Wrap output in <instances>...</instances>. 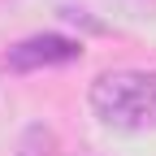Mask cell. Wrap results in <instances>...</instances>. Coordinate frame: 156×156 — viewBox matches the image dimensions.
I'll return each instance as SVG.
<instances>
[{
	"mask_svg": "<svg viewBox=\"0 0 156 156\" xmlns=\"http://www.w3.org/2000/svg\"><path fill=\"white\" fill-rule=\"evenodd\" d=\"M78 56H83V44L69 39V35H30V39H22V44L9 48V65L30 74V69L69 65V61H78Z\"/></svg>",
	"mask_w": 156,
	"mask_h": 156,
	"instance_id": "7a4b0ae2",
	"label": "cell"
},
{
	"mask_svg": "<svg viewBox=\"0 0 156 156\" xmlns=\"http://www.w3.org/2000/svg\"><path fill=\"white\" fill-rule=\"evenodd\" d=\"M91 113L113 130H156V69H108L87 91Z\"/></svg>",
	"mask_w": 156,
	"mask_h": 156,
	"instance_id": "6da1fadb",
	"label": "cell"
}]
</instances>
